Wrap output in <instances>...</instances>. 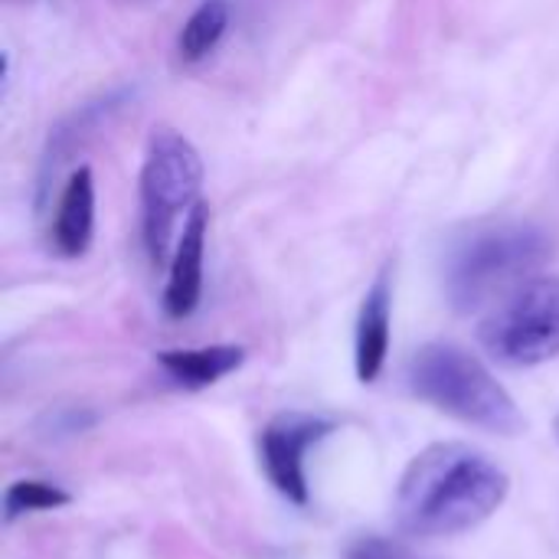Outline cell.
<instances>
[{"mask_svg":"<svg viewBox=\"0 0 559 559\" xmlns=\"http://www.w3.org/2000/svg\"><path fill=\"white\" fill-rule=\"evenodd\" d=\"M508 472L465 442H436L403 472L396 524L413 537H459L498 514L508 501Z\"/></svg>","mask_w":559,"mask_h":559,"instance_id":"cell-1","label":"cell"},{"mask_svg":"<svg viewBox=\"0 0 559 559\" xmlns=\"http://www.w3.org/2000/svg\"><path fill=\"white\" fill-rule=\"evenodd\" d=\"M550 255L554 239L534 223H481L452 246L445 262V295L459 314H472L495 298L501 301L508 292L534 278V272Z\"/></svg>","mask_w":559,"mask_h":559,"instance_id":"cell-2","label":"cell"},{"mask_svg":"<svg viewBox=\"0 0 559 559\" xmlns=\"http://www.w3.org/2000/svg\"><path fill=\"white\" fill-rule=\"evenodd\" d=\"M406 383L416 400L465 426L495 436H521L527 429L514 396L475 354L459 344L436 341L419 347L406 367Z\"/></svg>","mask_w":559,"mask_h":559,"instance_id":"cell-3","label":"cell"},{"mask_svg":"<svg viewBox=\"0 0 559 559\" xmlns=\"http://www.w3.org/2000/svg\"><path fill=\"white\" fill-rule=\"evenodd\" d=\"M203 157L174 128H154L141 164V239L147 259L160 265L170 252L177 219L200 203Z\"/></svg>","mask_w":559,"mask_h":559,"instance_id":"cell-4","label":"cell"},{"mask_svg":"<svg viewBox=\"0 0 559 559\" xmlns=\"http://www.w3.org/2000/svg\"><path fill=\"white\" fill-rule=\"evenodd\" d=\"M478 341L504 367L559 357V275H534L508 292L481 321Z\"/></svg>","mask_w":559,"mask_h":559,"instance_id":"cell-5","label":"cell"},{"mask_svg":"<svg viewBox=\"0 0 559 559\" xmlns=\"http://www.w3.org/2000/svg\"><path fill=\"white\" fill-rule=\"evenodd\" d=\"M328 432H334V423L318 413L305 409H285L259 436V459L265 468V478L272 488L305 508L308 504V478H305V455L311 445H318Z\"/></svg>","mask_w":559,"mask_h":559,"instance_id":"cell-6","label":"cell"},{"mask_svg":"<svg viewBox=\"0 0 559 559\" xmlns=\"http://www.w3.org/2000/svg\"><path fill=\"white\" fill-rule=\"evenodd\" d=\"M206 233H210V206L200 200L187 216L170 255V275L164 288V311L170 318H190L203 295V255H206Z\"/></svg>","mask_w":559,"mask_h":559,"instance_id":"cell-7","label":"cell"},{"mask_svg":"<svg viewBox=\"0 0 559 559\" xmlns=\"http://www.w3.org/2000/svg\"><path fill=\"white\" fill-rule=\"evenodd\" d=\"M390 321H393V275L383 269L377 282L367 288L360 314H357V331H354V367L360 383H373L390 354Z\"/></svg>","mask_w":559,"mask_h":559,"instance_id":"cell-8","label":"cell"},{"mask_svg":"<svg viewBox=\"0 0 559 559\" xmlns=\"http://www.w3.org/2000/svg\"><path fill=\"white\" fill-rule=\"evenodd\" d=\"M95 233V177L92 167H75L59 193L52 219V246L62 259H79L88 252Z\"/></svg>","mask_w":559,"mask_h":559,"instance_id":"cell-9","label":"cell"},{"mask_svg":"<svg viewBox=\"0 0 559 559\" xmlns=\"http://www.w3.org/2000/svg\"><path fill=\"white\" fill-rule=\"evenodd\" d=\"M157 364L183 390H206V386L219 383L223 377L236 373L246 364V350L239 344L177 347V350H160Z\"/></svg>","mask_w":559,"mask_h":559,"instance_id":"cell-10","label":"cell"},{"mask_svg":"<svg viewBox=\"0 0 559 559\" xmlns=\"http://www.w3.org/2000/svg\"><path fill=\"white\" fill-rule=\"evenodd\" d=\"M226 26H229V3H226V0H203V3L187 16V23H183V29H180V39H177L180 56H183L187 62L206 59V56L219 46Z\"/></svg>","mask_w":559,"mask_h":559,"instance_id":"cell-11","label":"cell"},{"mask_svg":"<svg viewBox=\"0 0 559 559\" xmlns=\"http://www.w3.org/2000/svg\"><path fill=\"white\" fill-rule=\"evenodd\" d=\"M72 498L69 491H62L52 481H39V478H20L7 488L3 495V518L16 521L23 514H36V511H59L66 508Z\"/></svg>","mask_w":559,"mask_h":559,"instance_id":"cell-12","label":"cell"},{"mask_svg":"<svg viewBox=\"0 0 559 559\" xmlns=\"http://www.w3.org/2000/svg\"><path fill=\"white\" fill-rule=\"evenodd\" d=\"M344 559H423L416 557L409 547H403L400 540H390V537H357L347 550Z\"/></svg>","mask_w":559,"mask_h":559,"instance_id":"cell-13","label":"cell"},{"mask_svg":"<svg viewBox=\"0 0 559 559\" xmlns=\"http://www.w3.org/2000/svg\"><path fill=\"white\" fill-rule=\"evenodd\" d=\"M554 429H557V439H559V416H557V426H554Z\"/></svg>","mask_w":559,"mask_h":559,"instance_id":"cell-14","label":"cell"}]
</instances>
